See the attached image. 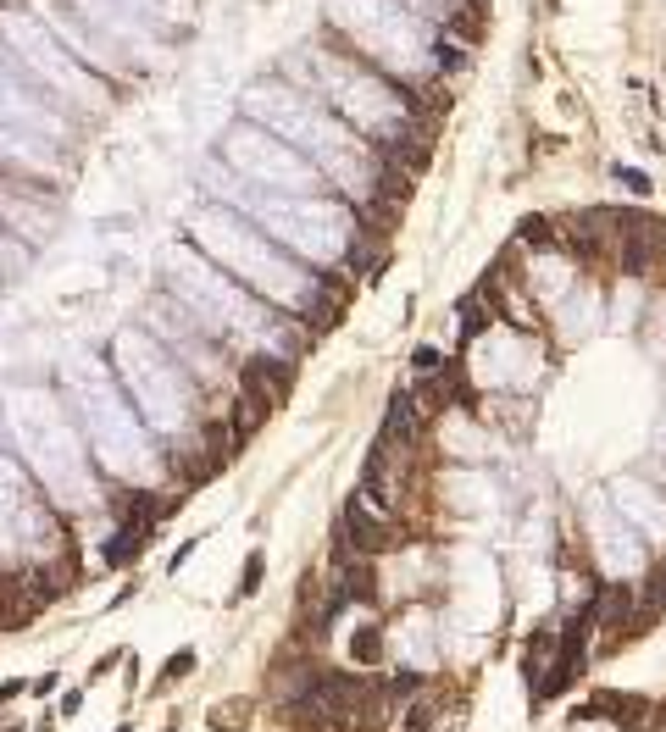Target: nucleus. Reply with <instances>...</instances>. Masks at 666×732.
<instances>
[{
  "label": "nucleus",
  "instance_id": "0eeeda50",
  "mask_svg": "<svg viewBox=\"0 0 666 732\" xmlns=\"http://www.w3.org/2000/svg\"><path fill=\"white\" fill-rule=\"evenodd\" d=\"M139 538H145V527H123L117 538H106V561H111V566L134 561V555H139Z\"/></svg>",
  "mask_w": 666,
  "mask_h": 732
},
{
  "label": "nucleus",
  "instance_id": "423d86ee",
  "mask_svg": "<svg viewBox=\"0 0 666 732\" xmlns=\"http://www.w3.org/2000/svg\"><path fill=\"white\" fill-rule=\"evenodd\" d=\"M39 605H50L45 599V588H39V572H11L6 583H0V633H17V627H28L34 616H39Z\"/></svg>",
  "mask_w": 666,
  "mask_h": 732
},
{
  "label": "nucleus",
  "instance_id": "f8f14e48",
  "mask_svg": "<svg viewBox=\"0 0 666 732\" xmlns=\"http://www.w3.org/2000/svg\"><path fill=\"white\" fill-rule=\"evenodd\" d=\"M78 705H83V694H78V688H73V694H67V699H62V722H67V716H78Z\"/></svg>",
  "mask_w": 666,
  "mask_h": 732
},
{
  "label": "nucleus",
  "instance_id": "6e6552de",
  "mask_svg": "<svg viewBox=\"0 0 666 732\" xmlns=\"http://www.w3.org/2000/svg\"><path fill=\"white\" fill-rule=\"evenodd\" d=\"M261 577H267V555H261V549H250V561H244V572H239V588H233V599H250V593H261Z\"/></svg>",
  "mask_w": 666,
  "mask_h": 732
},
{
  "label": "nucleus",
  "instance_id": "20e7f679",
  "mask_svg": "<svg viewBox=\"0 0 666 732\" xmlns=\"http://www.w3.org/2000/svg\"><path fill=\"white\" fill-rule=\"evenodd\" d=\"M250 211L272 227V239L295 244L300 255L328 261V267H339L350 255V244H356L350 206L322 200V195H267V200H250Z\"/></svg>",
  "mask_w": 666,
  "mask_h": 732
},
{
  "label": "nucleus",
  "instance_id": "9d476101",
  "mask_svg": "<svg viewBox=\"0 0 666 732\" xmlns=\"http://www.w3.org/2000/svg\"><path fill=\"white\" fill-rule=\"evenodd\" d=\"M394 6H405V11H417V17H428V22H433V17H444L455 0H394Z\"/></svg>",
  "mask_w": 666,
  "mask_h": 732
},
{
  "label": "nucleus",
  "instance_id": "f03ea898",
  "mask_svg": "<svg viewBox=\"0 0 666 732\" xmlns=\"http://www.w3.org/2000/svg\"><path fill=\"white\" fill-rule=\"evenodd\" d=\"M328 22L372 56V67L383 78H433L439 73V22L394 6V0H328Z\"/></svg>",
  "mask_w": 666,
  "mask_h": 732
},
{
  "label": "nucleus",
  "instance_id": "39448f33",
  "mask_svg": "<svg viewBox=\"0 0 666 732\" xmlns=\"http://www.w3.org/2000/svg\"><path fill=\"white\" fill-rule=\"evenodd\" d=\"M228 161L250 183H261L272 195H317L322 189V172L295 145H284L278 134H267V128H233L228 134Z\"/></svg>",
  "mask_w": 666,
  "mask_h": 732
},
{
  "label": "nucleus",
  "instance_id": "7ed1b4c3",
  "mask_svg": "<svg viewBox=\"0 0 666 732\" xmlns=\"http://www.w3.org/2000/svg\"><path fill=\"white\" fill-rule=\"evenodd\" d=\"M305 73L317 78V89L333 100L328 111L339 122H350L361 139L377 145H411L417 134V100H405V89H394L389 78L356 62V56H333V50H311Z\"/></svg>",
  "mask_w": 666,
  "mask_h": 732
},
{
  "label": "nucleus",
  "instance_id": "9b49d317",
  "mask_svg": "<svg viewBox=\"0 0 666 732\" xmlns=\"http://www.w3.org/2000/svg\"><path fill=\"white\" fill-rule=\"evenodd\" d=\"M34 694L45 699V694H56V671H45V677H34Z\"/></svg>",
  "mask_w": 666,
  "mask_h": 732
},
{
  "label": "nucleus",
  "instance_id": "ddd939ff",
  "mask_svg": "<svg viewBox=\"0 0 666 732\" xmlns=\"http://www.w3.org/2000/svg\"><path fill=\"white\" fill-rule=\"evenodd\" d=\"M0 732H22V727H0Z\"/></svg>",
  "mask_w": 666,
  "mask_h": 732
},
{
  "label": "nucleus",
  "instance_id": "f257e3e1",
  "mask_svg": "<svg viewBox=\"0 0 666 732\" xmlns=\"http://www.w3.org/2000/svg\"><path fill=\"white\" fill-rule=\"evenodd\" d=\"M244 106L322 172L333 178L350 200H372L377 178H383V161H377V145H367L350 122H339L328 106H317L311 94L300 89H284V83H256L244 94Z\"/></svg>",
  "mask_w": 666,
  "mask_h": 732
},
{
  "label": "nucleus",
  "instance_id": "4468645a",
  "mask_svg": "<svg viewBox=\"0 0 666 732\" xmlns=\"http://www.w3.org/2000/svg\"><path fill=\"white\" fill-rule=\"evenodd\" d=\"M117 732H134V727H117Z\"/></svg>",
  "mask_w": 666,
  "mask_h": 732
},
{
  "label": "nucleus",
  "instance_id": "1a4fd4ad",
  "mask_svg": "<svg viewBox=\"0 0 666 732\" xmlns=\"http://www.w3.org/2000/svg\"><path fill=\"white\" fill-rule=\"evenodd\" d=\"M189 666H195V649H178V655L161 666V677H155V688H172L178 677H189Z\"/></svg>",
  "mask_w": 666,
  "mask_h": 732
},
{
  "label": "nucleus",
  "instance_id": "2eb2a0df",
  "mask_svg": "<svg viewBox=\"0 0 666 732\" xmlns=\"http://www.w3.org/2000/svg\"><path fill=\"white\" fill-rule=\"evenodd\" d=\"M172 732H178V727H172Z\"/></svg>",
  "mask_w": 666,
  "mask_h": 732
}]
</instances>
